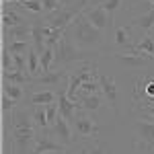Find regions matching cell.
Listing matches in <instances>:
<instances>
[{"label":"cell","mask_w":154,"mask_h":154,"mask_svg":"<svg viewBox=\"0 0 154 154\" xmlns=\"http://www.w3.org/2000/svg\"><path fill=\"white\" fill-rule=\"evenodd\" d=\"M49 152H66V146L62 144L51 136V131H39L35 134V142H33V150L31 154H49Z\"/></svg>","instance_id":"8992f818"},{"label":"cell","mask_w":154,"mask_h":154,"mask_svg":"<svg viewBox=\"0 0 154 154\" xmlns=\"http://www.w3.org/2000/svg\"><path fill=\"white\" fill-rule=\"evenodd\" d=\"M66 31H62V29H51L45 25V48H56L60 43V39L64 37Z\"/></svg>","instance_id":"cb8c5ba5"},{"label":"cell","mask_w":154,"mask_h":154,"mask_svg":"<svg viewBox=\"0 0 154 154\" xmlns=\"http://www.w3.org/2000/svg\"><path fill=\"white\" fill-rule=\"evenodd\" d=\"M27 72L31 78H37L41 74V62H39V51H37L33 45L27 51Z\"/></svg>","instance_id":"d6986e66"},{"label":"cell","mask_w":154,"mask_h":154,"mask_svg":"<svg viewBox=\"0 0 154 154\" xmlns=\"http://www.w3.org/2000/svg\"><path fill=\"white\" fill-rule=\"evenodd\" d=\"M99 6L111 17V21H115V14H117L119 8H121V0H101Z\"/></svg>","instance_id":"4316f807"},{"label":"cell","mask_w":154,"mask_h":154,"mask_svg":"<svg viewBox=\"0 0 154 154\" xmlns=\"http://www.w3.org/2000/svg\"><path fill=\"white\" fill-rule=\"evenodd\" d=\"M99 82H101V91L105 99L111 103V109L117 113V105H119V99H117V84H115V78L113 76H107L105 72L99 74Z\"/></svg>","instance_id":"8fae6325"},{"label":"cell","mask_w":154,"mask_h":154,"mask_svg":"<svg viewBox=\"0 0 154 154\" xmlns=\"http://www.w3.org/2000/svg\"><path fill=\"white\" fill-rule=\"evenodd\" d=\"M2 93L8 95L11 99H14V101H21L25 97V88L19 86V84H11V82H4V80H2Z\"/></svg>","instance_id":"d4e9b609"},{"label":"cell","mask_w":154,"mask_h":154,"mask_svg":"<svg viewBox=\"0 0 154 154\" xmlns=\"http://www.w3.org/2000/svg\"><path fill=\"white\" fill-rule=\"evenodd\" d=\"M82 14L86 17V21H88V23L95 25L97 29H99V31H103V33L109 31V29L113 27V23H115V21H111V17H109V14H107L99 4H91V6H86V8L82 11Z\"/></svg>","instance_id":"ba28073f"},{"label":"cell","mask_w":154,"mask_h":154,"mask_svg":"<svg viewBox=\"0 0 154 154\" xmlns=\"http://www.w3.org/2000/svg\"><path fill=\"white\" fill-rule=\"evenodd\" d=\"M72 128L76 131V136H80L82 140L86 138H97L99 136V125L91 115H86L84 109H76V119L72 123Z\"/></svg>","instance_id":"5b68a950"},{"label":"cell","mask_w":154,"mask_h":154,"mask_svg":"<svg viewBox=\"0 0 154 154\" xmlns=\"http://www.w3.org/2000/svg\"><path fill=\"white\" fill-rule=\"evenodd\" d=\"M115 58H117V62L121 66L131 68V70H142L152 60L150 56H146L144 51H136V49L134 51H119V54H115Z\"/></svg>","instance_id":"9c48e42d"},{"label":"cell","mask_w":154,"mask_h":154,"mask_svg":"<svg viewBox=\"0 0 154 154\" xmlns=\"http://www.w3.org/2000/svg\"><path fill=\"white\" fill-rule=\"evenodd\" d=\"M14 62H12V54L8 51L6 45H2V70H12Z\"/></svg>","instance_id":"4dcf8cb0"},{"label":"cell","mask_w":154,"mask_h":154,"mask_svg":"<svg viewBox=\"0 0 154 154\" xmlns=\"http://www.w3.org/2000/svg\"><path fill=\"white\" fill-rule=\"evenodd\" d=\"M76 103H78L80 109L88 111V113H93V111H97L99 107L103 105V97H101V95H82V97H78Z\"/></svg>","instance_id":"ffe728a7"},{"label":"cell","mask_w":154,"mask_h":154,"mask_svg":"<svg viewBox=\"0 0 154 154\" xmlns=\"http://www.w3.org/2000/svg\"><path fill=\"white\" fill-rule=\"evenodd\" d=\"M130 31H131L130 25H117L115 27V43L119 48H123L125 51H134V48H136V43L131 41Z\"/></svg>","instance_id":"e0dca14e"},{"label":"cell","mask_w":154,"mask_h":154,"mask_svg":"<svg viewBox=\"0 0 154 154\" xmlns=\"http://www.w3.org/2000/svg\"><path fill=\"white\" fill-rule=\"evenodd\" d=\"M130 27L131 29H140V31L146 33V35H152L154 33V6L152 4H150V11L146 12V14H140V17L131 19Z\"/></svg>","instance_id":"4fadbf2b"},{"label":"cell","mask_w":154,"mask_h":154,"mask_svg":"<svg viewBox=\"0 0 154 154\" xmlns=\"http://www.w3.org/2000/svg\"><path fill=\"white\" fill-rule=\"evenodd\" d=\"M12 138L17 154H29V146L35 142V123L29 109H17L12 113Z\"/></svg>","instance_id":"7a4b0ae2"},{"label":"cell","mask_w":154,"mask_h":154,"mask_svg":"<svg viewBox=\"0 0 154 154\" xmlns=\"http://www.w3.org/2000/svg\"><path fill=\"white\" fill-rule=\"evenodd\" d=\"M31 117H33V123H35L37 131H49V121H48L45 107H33Z\"/></svg>","instance_id":"44dd1931"},{"label":"cell","mask_w":154,"mask_h":154,"mask_svg":"<svg viewBox=\"0 0 154 154\" xmlns=\"http://www.w3.org/2000/svg\"><path fill=\"white\" fill-rule=\"evenodd\" d=\"M136 51H144L146 56H150L154 60V35H144L138 43H136Z\"/></svg>","instance_id":"603a6c76"},{"label":"cell","mask_w":154,"mask_h":154,"mask_svg":"<svg viewBox=\"0 0 154 154\" xmlns=\"http://www.w3.org/2000/svg\"><path fill=\"white\" fill-rule=\"evenodd\" d=\"M78 154H88V148H82V150H80Z\"/></svg>","instance_id":"836d02e7"},{"label":"cell","mask_w":154,"mask_h":154,"mask_svg":"<svg viewBox=\"0 0 154 154\" xmlns=\"http://www.w3.org/2000/svg\"><path fill=\"white\" fill-rule=\"evenodd\" d=\"M54 60H56V48H45L39 54V62H41V72L54 70Z\"/></svg>","instance_id":"7402d4cb"},{"label":"cell","mask_w":154,"mask_h":154,"mask_svg":"<svg viewBox=\"0 0 154 154\" xmlns=\"http://www.w3.org/2000/svg\"><path fill=\"white\" fill-rule=\"evenodd\" d=\"M136 138H138V150L146 154H154V121L152 119H138L136 121Z\"/></svg>","instance_id":"277c9868"},{"label":"cell","mask_w":154,"mask_h":154,"mask_svg":"<svg viewBox=\"0 0 154 154\" xmlns=\"http://www.w3.org/2000/svg\"><path fill=\"white\" fill-rule=\"evenodd\" d=\"M2 115H11V113H14L17 111V105H19V101H14V99H11L8 95H4L2 93Z\"/></svg>","instance_id":"f1b7e54d"},{"label":"cell","mask_w":154,"mask_h":154,"mask_svg":"<svg viewBox=\"0 0 154 154\" xmlns=\"http://www.w3.org/2000/svg\"><path fill=\"white\" fill-rule=\"evenodd\" d=\"M2 80H4V82H11V84H19V86H25V84L33 82V78H31L29 74L17 70V68H12V70H2Z\"/></svg>","instance_id":"ac0fdd59"},{"label":"cell","mask_w":154,"mask_h":154,"mask_svg":"<svg viewBox=\"0 0 154 154\" xmlns=\"http://www.w3.org/2000/svg\"><path fill=\"white\" fill-rule=\"evenodd\" d=\"M2 43H11V41H29L31 37V23L29 25H21L14 29H4L2 31Z\"/></svg>","instance_id":"5bb4252c"},{"label":"cell","mask_w":154,"mask_h":154,"mask_svg":"<svg viewBox=\"0 0 154 154\" xmlns=\"http://www.w3.org/2000/svg\"><path fill=\"white\" fill-rule=\"evenodd\" d=\"M41 2H43V8H45L48 14H51V12H56V11H60V8L66 6L64 0H41Z\"/></svg>","instance_id":"f546056e"},{"label":"cell","mask_w":154,"mask_h":154,"mask_svg":"<svg viewBox=\"0 0 154 154\" xmlns=\"http://www.w3.org/2000/svg\"><path fill=\"white\" fill-rule=\"evenodd\" d=\"M2 45H6L12 56H25V54L31 49L33 43H31V41H11V43H2Z\"/></svg>","instance_id":"484cf974"},{"label":"cell","mask_w":154,"mask_h":154,"mask_svg":"<svg viewBox=\"0 0 154 154\" xmlns=\"http://www.w3.org/2000/svg\"><path fill=\"white\" fill-rule=\"evenodd\" d=\"M136 109H142L144 117H146V119H152V121H154V105H140V107H136Z\"/></svg>","instance_id":"1f68e13d"},{"label":"cell","mask_w":154,"mask_h":154,"mask_svg":"<svg viewBox=\"0 0 154 154\" xmlns=\"http://www.w3.org/2000/svg\"><path fill=\"white\" fill-rule=\"evenodd\" d=\"M68 76H70V70H66V68H54V70L49 72H41L37 78H33V86H49L51 91L54 88H58L60 84H64L68 80Z\"/></svg>","instance_id":"52a82bcc"},{"label":"cell","mask_w":154,"mask_h":154,"mask_svg":"<svg viewBox=\"0 0 154 154\" xmlns=\"http://www.w3.org/2000/svg\"><path fill=\"white\" fill-rule=\"evenodd\" d=\"M72 130H74V128H72L70 121H68L66 117H62V115H58L56 123L51 125L49 131H51V136H54L62 146L68 148V146H72V142H74V134H72Z\"/></svg>","instance_id":"30bf717a"},{"label":"cell","mask_w":154,"mask_h":154,"mask_svg":"<svg viewBox=\"0 0 154 154\" xmlns=\"http://www.w3.org/2000/svg\"><path fill=\"white\" fill-rule=\"evenodd\" d=\"M19 8L21 11H27V12H33V14H43L45 12L41 0H25L23 4H19Z\"/></svg>","instance_id":"83f0119b"},{"label":"cell","mask_w":154,"mask_h":154,"mask_svg":"<svg viewBox=\"0 0 154 154\" xmlns=\"http://www.w3.org/2000/svg\"><path fill=\"white\" fill-rule=\"evenodd\" d=\"M51 103H58V93L56 91H35L33 95L29 97V105L31 107H48Z\"/></svg>","instance_id":"9a60e30c"},{"label":"cell","mask_w":154,"mask_h":154,"mask_svg":"<svg viewBox=\"0 0 154 154\" xmlns=\"http://www.w3.org/2000/svg\"><path fill=\"white\" fill-rule=\"evenodd\" d=\"M31 43L39 54L45 49V25H43V21L31 23Z\"/></svg>","instance_id":"2e32d148"},{"label":"cell","mask_w":154,"mask_h":154,"mask_svg":"<svg viewBox=\"0 0 154 154\" xmlns=\"http://www.w3.org/2000/svg\"><path fill=\"white\" fill-rule=\"evenodd\" d=\"M88 154H105V148H103V144L97 142L93 148H88Z\"/></svg>","instance_id":"d6a6232c"},{"label":"cell","mask_w":154,"mask_h":154,"mask_svg":"<svg viewBox=\"0 0 154 154\" xmlns=\"http://www.w3.org/2000/svg\"><path fill=\"white\" fill-rule=\"evenodd\" d=\"M99 2H101V0H93V4H99Z\"/></svg>","instance_id":"e575fe53"},{"label":"cell","mask_w":154,"mask_h":154,"mask_svg":"<svg viewBox=\"0 0 154 154\" xmlns=\"http://www.w3.org/2000/svg\"><path fill=\"white\" fill-rule=\"evenodd\" d=\"M33 21H27V17H23L17 8H11L4 4L2 8V29H14V27H21V25H29Z\"/></svg>","instance_id":"7c38bea8"},{"label":"cell","mask_w":154,"mask_h":154,"mask_svg":"<svg viewBox=\"0 0 154 154\" xmlns=\"http://www.w3.org/2000/svg\"><path fill=\"white\" fill-rule=\"evenodd\" d=\"M95 54H88V51H82L74 43L68 33H64V37L60 39V43L56 45V60H54V68H66L74 62H91Z\"/></svg>","instance_id":"3957f363"},{"label":"cell","mask_w":154,"mask_h":154,"mask_svg":"<svg viewBox=\"0 0 154 154\" xmlns=\"http://www.w3.org/2000/svg\"><path fill=\"white\" fill-rule=\"evenodd\" d=\"M66 33L74 39V43L82 51H88V54H97L105 45V33L99 31L95 25L88 23L82 12L70 23V27L66 29Z\"/></svg>","instance_id":"6da1fadb"},{"label":"cell","mask_w":154,"mask_h":154,"mask_svg":"<svg viewBox=\"0 0 154 154\" xmlns=\"http://www.w3.org/2000/svg\"><path fill=\"white\" fill-rule=\"evenodd\" d=\"M49 154H60V152H49Z\"/></svg>","instance_id":"d590c367"}]
</instances>
